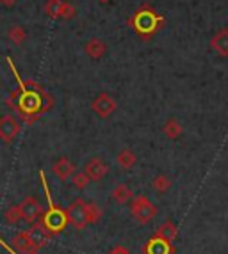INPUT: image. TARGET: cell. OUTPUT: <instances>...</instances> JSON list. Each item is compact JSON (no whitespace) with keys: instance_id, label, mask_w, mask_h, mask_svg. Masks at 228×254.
Instances as JSON below:
<instances>
[{"instance_id":"1","label":"cell","mask_w":228,"mask_h":254,"mask_svg":"<svg viewBox=\"0 0 228 254\" xmlns=\"http://www.w3.org/2000/svg\"><path fill=\"white\" fill-rule=\"evenodd\" d=\"M130 213L135 220L146 224V222L157 217V206L148 199L146 195H135L130 199Z\"/></svg>"},{"instance_id":"2","label":"cell","mask_w":228,"mask_h":254,"mask_svg":"<svg viewBox=\"0 0 228 254\" xmlns=\"http://www.w3.org/2000/svg\"><path fill=\"white\" fill-rule=\"evenodd\" d=\"M161 21H162V18L157 16L153 11H150V9H143V11H139V13L135 14L134 29L143 36H152L157 30V27H159Z\"/></svg>"},{"instance_id":"3","label":"cell","mask_w":228,"mask_h":254,"mask_svg":"<svg viewBox=\"0 0 228 254\" xmlns=\"http://www.w3.org/2000/svg\"><path fill=\"white\" fill-rule=\"evenodd\" d=\"M66 220L75 229H84L88 226V212H86V201L75 199L66 210Z\"/></svg>"},{"instance_id":"4","label":"cell","mask_w":228,"mask_h":254,"mask_svg":"<svg viewBox=\"0 0 228 254\" xmlns=\"http://www.w3.org/2000/svg\"><path fill=\"white\" fill-rule=\"evenodd\" d=\"M45 13L48 18H54V20H57V18L72 20L75 16V7L64 0H48L45 4Z\"/></svg>"},{"instance_id":"5","label":"cell","mask_w":228,"mask_h":254,"mask_svg":"<svg viewBox=\"0 0 228 254\" xmlns=\"http://www.w3.org/2000/svg\"><path fill=\"white\" fill-rule=\"evenodd\" d=\"M91 109H93V112L98 118H102V119L111 118V116L114 114V110H116V100H114L111 94L100 93L93 102H91Z\"/></svg>"},{"instance_id":"6","label":"cell","mask_w":228,"mask_h":254,"mask_svg":"<svg viewBox=\"0 0 228 254\" xmlns=\"http://www.w3.org/2000/svg\"><path fill=\"white\" fill-rule=\"evenodd\" d=\"M84 173L91 182H100L109 174V164L100 157H91L86 162Z\"/></svg>"},{"instance_id":"7","label":"cell","mask_w":228,"mask_h":254,"mask_svg":"<svg viewBox=\"0 0 228 254\" xmlns=\"http://www.w3.org/2000/svg\"><path fill=\"white\" fill-rule=\"evenodd\" d=\"M20 206V212H21V219L27 220V222H36L39 217L43 215V206L38 199H34V197H25V199L21 201Z\"/></svg>"},{"instance_id":"8","label":"cell","mask_w":228,"mask_h":254,"mask_svg":"<svg viewBox=\"0 0 228 254\" xmlns=\"http://www.w3.org/2000/svg\"><path fill=\"white\" fill-rule=\"evenodd\" d=\"M18 131H20V123H18L16 119L13 116H2L0 118V139L4 140V142H13V139L18 135Z\"/></svg>"},{"instance_id":"9","label":"cell","mask_w":228,"mask_h":254,"mask_svg":"<svg viewBox=\"0 0 228 254\" xmlns=\"http://www.w3.org/2000/svg\"><path fill=\"white\" fill-rule=\"evenodd\" d=\"M52 173L55 174V178L59 180V182L64 183L73 176V173H75V165H73V162L68 157H59L54 162V165H52Z\"/></svg>"},{"instance_id":"10","label":"cell","mask_w":228,"mask_h":254,"mask_svg":"<svg viewBox=\"0 0 228 254\" xmlns=\"http://www.w3.org/2000/svg\"><path fill=\"white\" fill-rule=\"evenodd\" d=\"M27 240V246H29L30 251L41 249L45 244H47V231L41 228V226H34V228L23 231Z\"/></svg>"},{"instance_id":"11","label":"cell","mask_w":228,"mask_h":254,"mask_svg":"<svg viewBox=\"0 0 228 254\" xmlns=\"http://www.w3.org/2000/svg\"><path fill=\"white\" fill-rule=\"evenodd\" d=\"M66 224V213L59 212V210H52L45 215V228L48 231H61Z\"/></svg>"},{"instance_id":"12","label":"cell","mask_w":228,"mask_h":254,"mask_svg":"<svg viewBox=\"0 0 228 254\" xmlns=\"http://www.w3.org/2000/svg\"><path fill=\"white\" fill-rule=\"evenodd\" d=\"M177 235H178V228L173 220H166L157 229V238H161V240L168 242V244H173L177 240Z\"/></svg>"},{"instance_id":"13","label":"cell","mask_w":228,"mask_h":254,"mask_svg":"<svg viewBox=\"0 0 228 254\" xmlns=\"http://www.w3.org/2000/svg\"><path fill=\"white\" fill-rule=\"evenodd\" d=\"M111 197H113V201L116 204H127L130 203V199L134 195H132V189L127 183H118V185H114Z\"/></svg>"},{"instance_id":"14","label":"cell","mask_w":228,"mask_h":254,"mask_svg":"<svg viewBox=\"0 0 228 254\" xmlns=\"http://www.w3.org/2000/svg\"><path fill=\"white\" fill-rule=\"evenodd\" d=\"M211 47L223 57H228V29H221L214 38L211 39Z\"/></svg>"},{"instance_id":"15","label":"cell","mask_w":228,"mask_h":254,"mask_svg":"<svg viewBox=\"0 0 228 254\" xmlns=\"http://www.w3.org/2000/svg\"><path fill=\"white\" fill-rule=\"evenodd\" d=\"M135 162H137V155H135L132 149H121V151L116 155V164L121 167V169H125V171H128V169H132L135 165Z\"/></svg>"},{"instance_id":"16","label":"cell","mask_w":228,"mask_h":254,"mask_svg":"<svg viewBox=\"0 0 228 254\" xmlns=\"http://www.w3.org/2000/svg\"><path fill=\"white\" fill-rule=\"evenodd\" d=\"M84 52L91 57V59H100L102 55L107 52L106 43L102 41V39H91V41L86 43Z\"/></svg>"},{"instance_id":"17","label":"cell","mask_w":228,"mask_h":254,"mask_svg":"<svg viewBox=\"0 0 228 254\" xmlns=\"http://www.w3.org/2000/svg\"><path fill=\"white\" fill-rule=\"evenodd\" d=\"M162 131L168 139H178L182 135V125L178 123L177 119H168L162 127Z\"/></svg>"},{"instance_id":"18","label":"cell","mask_w":228,"mask_h":254,"mask_svg":"<svg viewBox=\"0 0 228 254\" xmlns=\"http://www.w3.org/2000/svg\"><path fill=\"white\" fill-rule=\"evenodd\" d=\"M152 189L155 192H159V194H164V192H168L171 189V180L168 176H164V174H157L155 178L152 180Z\"/></svg>"},{"instance_id":"19","label":"cell","mask_w":228,"mask_h":254,"mask_svg":"<svg viewBox=\"0 0 228 254\" xmlns=\"http://www.w3.org/2000/svg\"><path fill=\"white\" fill-rule=\"evenodd\" d=\"M146 251L148 254H169V244L161 240V238H155V240H152L148 244Z\"/></svg>"},{"instance_id":"20","label":"cell","mask_w":228,"mask_h":254,"mask_svg":"<svg viewBox=\"0 0 228 254\" xmlns=\"http://www.w3.org/2000/svg\"><path fill=\"white\" fill-rule=\"evenodd\" d=\"M86 212H88V224H97L102 219V208L97 203H86Z\"/></svg>"},{"instance_id":"21","label":"cell","mask_w":228,"mask_h":254,"mask_svg":"<svg viewBox=\"0 0 228 254\" xmlns=\"http://www.w3.org/2000/svg\"><path fill=\"white\" fill-rule=\"evenodd\" d=\"M72 183H73V187H75V189H79V190H82V189H86V187L89 185V182H91V180L88 178V176H86V173L84 171H79V173H73V176L72 178Z\"/></svg>"},{"instance_id":"22","label":"cell","mask_w":228,"mask_h":254,"mask_svg":"<svg viewBox=\"0 0 228 254\" xmlns=\"http://www.w3.org/2000/svg\"><path fill=\"white\" fill-rule=\"evenodd\" d=\"M25 30H23V27L20 25H13L11 27V30H9V39L14 43V45H21V43L25 41Z\"/></svg>"},{"instance_id":"23","label":"cell","mask_w":228,"mask_h":254,"mask_svg":"<svg viewBox=\"0 0 228 254\" xmlns=\"http://www.w3.org/2000/svg\"><path fill=\"white\" fill-rule=\"evenodd\" d=\"M21 219V212H20V206H11L7 208L4 212V220L7 222V224H16L18 220Z\"/></svg>"},{"instance_id":"24","label":"cell","mask_w":228,"mask_h":254,"mask_svg":"<svg viewBox=\"0 0 228 254\" xmlns=\"http://www.w3.org/2000/svg\"><path fill=\"white\" fill-rule=\"evenodd\" d=\"M109 254H130V251L125 246H114L113 249L109 251Z\"/></svg>"},{"instance_id":"25","label":"cell","mask_w":228,"mask_h":254,"mask_svg":"<svg viewBox=\"0 0 228 254\" xmlns=\"http://www.w3.org/2000/svg\"><path fill=\"white\" fill-rule=\"evenodd\" d=\"M18 0H0V4L5 5V7H13V5H16Z\"/></svg>"},{"instance_id":"26","label":"cell","mask_w":228,"mask_h":254,"mask_svg":"<svg viewBox=\"0 0 228 254\" xmlns=\"http://www.w3.org/2000/svg\"><path fill=\"white\" fill-rule=\"evenodd\" d=\"M98 2H102V4H106V2H109V0H98Z\"/></svg>"}]
</instances>
